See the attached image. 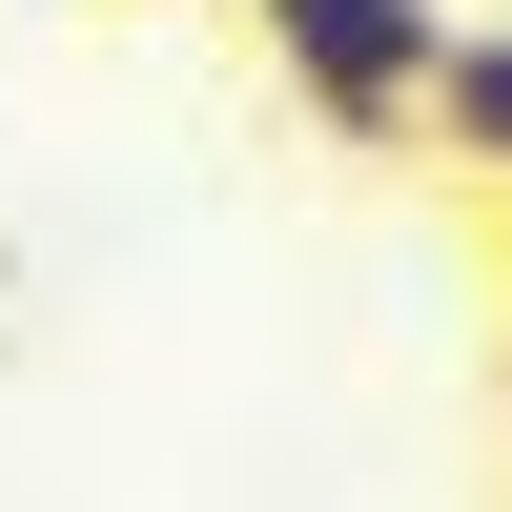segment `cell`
<instances>
[{
  "mask_svg": "<svg viewBox=\"0 0 512 512\" xmlns=\"http://www.w3.org/2000/svg\"><path fill=\"white\" fill-rule=\"evenodd\" d=\"M267 82L328 123V144H431V82H451V0H246Z\"/></svg>",
  "mask_w": 512,
  "mask_h": 512,
  "instance_id": "cell-1",
  "label": "cell"
},
{
  "mask_svg": "<svg viewBox=\"0 0 512 512\" xmlns=\"http://www.w3.org/2000/svg\"><path fill=\"white\" fill-rule=\"evenodd\" d=\"M431 164L512 185V21H451V82H431Z\"/></svg>",
  "mask_w": 512,
  "mask_h": 512,
  "instance_id": "cell-2",
  "label": "cell"
}]
</instances>
